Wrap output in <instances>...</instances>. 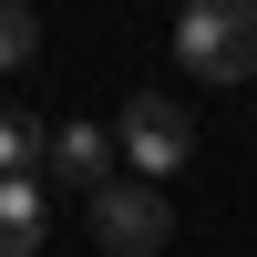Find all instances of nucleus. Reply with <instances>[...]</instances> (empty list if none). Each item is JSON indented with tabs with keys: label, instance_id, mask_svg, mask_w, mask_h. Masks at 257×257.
Listing matches in <instances>:
<instances>
[{
	"label": "nucleus",
	"instance_id": "obj_3",
	"mask_svg": "<svg viewBox=\"0 0 257 257\" xmlns=\"http://www.w3.org/2000/svg\"><path fill=\"white\" fill-rule=\"evenodd\" d=\"M113 155H134V175L165 185V175H185V155H196V123H185L165 93H134L123 123H113Z\"/></svg>",
	"mask_w": 257,
	"mask_h": 257
},
{
	"label": "nucleus",
	"instance_id": "obj_2",
	"mask_svg": "<svg viewBox=\"0 0 257 257\" xmlns=\"http://www.w3.org/2000/svg\"><path fill=\"white\" fill-rule=\"evenodd\" d=\"M93 237H103V257H155L165 237H175V206H165V185L113 175V185L93 196Z\"/></svg>",
	"mask_w": 257,
	"mask_h": 257
},
{
	"label": "nucleus",
	"instance_id": "obj_7",
	"mask_svg": "<svg viewBox=\"0 0 257 257\" xmlns=\"http://www.w3.org/2000/svg\"><path fill=\"white\" fill-rule=\"evenodd\" d=\"M31 52H41V21L21 11V0H0V72H21Z\"/></svg>",
	"mask_w": 257,
	"mask_h": 257
},
{
	"label": "nucleus",
	"instance_id": "obj_6",
	"mask_svg": "<svg viewBox=\"0 0 257 257\" xmlns=\"http://www.w3.org/2000/svg\"><path fill=\"white\" fill-rule=\"evenodd\" d=\"M41 165H52V123L0 113V175H41Z\"/></svg>",
	"mask_w": 257,
	"mask_h": 257
},
{
	"label": "nucleus",
	"instance_id": "obj_5",
	"mask_svg": "<svg viewBox=\"0 0 257 257\" xmlns=\"http://www.w3.org/2000/svg\"><path fill=\"white\" fill-rule=\"evenodd\" d=\"M41 175H0V257H31L41 247Z\"/></svg>",
	"mask_w": 257,
	"mask_h": 257
},
{
	"label": "nucleus",
	"instance_id": "obj_1",
	"mask_svg": "<svg viewBox=\"0 0 257 257\" xmlns=\"http://www.w3.org/2000/svg\"><path fill=\"white\" fill-rule=\"evenodd\" d=\"M175 62L196 82H247L257 72V0H185L175 11Z\"/></svg>",
	"mask_w": 257,
	"mask_h": 257
},
{
	"label": "nucleus",
	"instance_id": "obj_4",
	"mask_svg": "<svg viewBox=\"0 0 257 257\" xmlns=\"http://www.w3.org/2000/svg\"><path fill=\"white\" fill-rule=\"evenodd\" d=\"M113 144H103V123H62L52 134V165H41V175H62V185H82V196H103V185H113Z\"/></svg>",
	"mask_w": 257,
	"mask_h": 257
}]
</instances>
